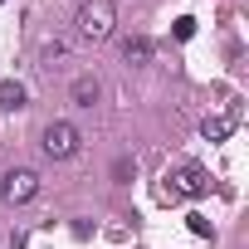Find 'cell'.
Segmentation results:
<instances>
[{
    "label": "cell",
    "mask_w": 249,
    "mask_h": 249,
    "mask_svg": "<svg viewBox=\"0 0 249 249\" xmlns=\"http://www.w3.org/2000/svg\"><path fill=\"white\" fill-rule=\"evenodd\" d=\"M0 196H5V205H25V200H35V196H39V171H30V166L5 171V181H0Z\"/></svg>",
    "instance_id": "5"
},
{
    "label": "cell",
    "mask_w": 249,
    "mask_h": 249,
    "mask_svg": "<svg viewBox=\"0 0 249 249\" xmlns=\"http://www.w3.org/2000/svg\"><path fill=\"white\" fill-rule=\"evenodd\" d=\"M234 127H239V103H234V98H225L220 107H210V112L200 117V137H205V142H230Z\"/></svg>",
    "instance_id": "4"
},
{
    "label": "cell",
    "mask_w": 249,
    "mask_h": 249,
    "mask_svg": "<svg viewBox=\"0 0 249 249\" xmlns=\"http://www.w3.org/2000/svg\"><path fill=\"white\" fill-rule=\"evenodd\" d=\"M0 5H5V0H0Z\"/></svg>",
    "instance_id": "13"
},
{
    "label": "cell",
    "mask_w": 249,
    "mask_h": 249,
    "mask_svg": "<svg viewBox=\"0 0 249 249\" xmlns=\"http://www.w3.org/2000/svg\"><path fill=\"white\" fill-rule=\"evenodd\" d=\"M210 191V176L196 166V161H181L166 171V186H161V200H196Z\"/></svg>",
    "instance_id": "2"
},
{
    "label": "cell",
    "mask_w": 249,
    "mask_h": 249,
    "mask_svg": "<svg viewBox=\"0 0 249 249\" xmlns=\"http://www.w3.org/2000/svg\"><path fill=\"white\" fill-rule=\"evenodd\" d=\"M73 25H78V39L103 44V39H112V30H117V5H112V0H88Z\"/></svg>",
    "instance_id": "1"
},
{
    "label": "cell",
    "mask_w": 249,
    "mask_h": 249,
    "mask_svg": "<svg viewBox=\"0 0 249 249\" xmlns=\"http://www.w3.org/2000/svg\"><path fill=\"white\" fill-rule=\"evenodd\" d=\"M122 59H127V64H147V59H152V39H147V35L122 39Z\"/></svg>",
    "instance_id": "8"
},
{
    "label": "cell",
    "mask_w": 249,
    "mask_h": 249,
    "mask_svg": "<svg viewBox=\"0 0 249 249\" xmlns=\"http://www.w3.org/2000/svg\"><path fill=\"white\" fill-rule=\"evenodd\" d=\"M112 176H117L122 186H127V181L137 176V161H132V157H117V161H112Z\"/></svg>",
    "instance_id": "9"
},
{
    "label": "cell",
    "mask_w": 249,
    "mask_h": 249,
    "mask_svg": "<svg viewBox=\"0 0 249 249\" xmlns=\"http://www.w3.org/2000/svg\"><path fill=\"white\" fill-rule=\"evenodd\" d=\"M69 98H73V107H93V103L103 98V83H98L93 73H78L73 88H69Z\"/></svg>",
    "instance_id": "6"
},
{
    "label": "cell",
    "mask_w": 249,
    "mask_h": 249,
    "mask_svg": "<svg viewBox=\"0 0 249 249\" xmlns=\"http://www.w3.org/2000/svg\"><path fill=\"white\" fill-rule=\"evenodd\" d=\"M64 54H69V44H64V39H49V44H44V69H54Z\"/></svg>",
    "instance_id": "10"
},
{
    "label": "cell",
    "mask_w": 249,
    "mask_h": 249,
    "mask_svg": "<svg viewBox=\"0 0 249 249\" xmlns=\"http://www.w3.org/2000/svg\"><path fill=\"white\" fill-rule=\"evenodd\" d=\"M186 225H191V234H215V230H210V220H205V215H186Z\"/></svg>",
    "instance_id": "11"
},
{
    "label": "cell",
    "mask_w": 249,
    "mask_h": 249,
    "mask_svg": "<svg viewBox=\"0 0 249 249\" xmlns=\"http://www.w3.org/2000/svg\"><path fill=\"white\" fill-rule=\"evenodd\" d=\"M39 147H44V157L49 161H69V157H78V147H83V132L73 127V122H49L44 127V137H39Z\"/></svg>",
    "instance_id": "3"
},
{
    "label": "cell",
    "mask_w": 249,
    "mask_h": 249,
    "mask_svg": "<svg viewBox=\"0 0 249 249\" xmlns=\"http://www.w3.org/2000/svg\"><path fill=\"white\" fill-rule=\"evenodd\" d=\"M25 103H30V93H25L20 78H5V83H0V107H5V112H20Z\"/></svg>",
    "instance_id": "7"
},
{
    "label": "cell",
    "mask_w": 249,
    "mask_h": 249,
    "mask_svg": "<svg viewBox=\"0 0 249 249\" xmlns=\"http://www.w3.org/2000/svg\"><path fill=\"white\" fill-rule=\"evenodd\" d=\"M191 35H196V20L181 15V20H176V39H191Z\"/></svg>",
    "instance_id": "12"
}]
</instances>
